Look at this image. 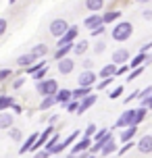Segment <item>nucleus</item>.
<instances>
[{"label":"nucleus","instance_id":"7c9ffc66","mask_svg":"<svg viewBox=\"0 0 152 158\" xmlns=\"http://www.w3.org/2000/svg\"><path fill=\"white\" fill-rule=\"evenodd\" d=\"M92 50H94V54H104V52H106V42H104V40H96V44H94V46H92Z\"/></svg>","mask_w":152,"mask_h":158},{"label":"nucleus","instance_id":"72a5a7b5","mask_svg":"<svg viewBox=\"0 0 152 158\" xmlns=\"http://www.w3.org/2000/svg\"><path fill=\"white\" fill-rule=\"evenodd\" d=\"M79 64H81V71H94V60L88 58V56H83L79 60Z\"/></svg>","mask_w":152,"mask_h":158},{"label":"nucleus","instance_id":"c03bdc74","mask_svg":"<svg viewBox=\"0 0 152 158\" xmlns=\"http://www.w3.org/2000/svg\"><path fill=\"white\" fill-rule=\"evenodd\" d=\"M77 108H79V102H77V100H71V102L65 106V110H67V112H75V114H77Z\"/></svg>","mask_w":152,"mask_h":158},{"label":"nucleus","instance_id":"20e7f679","mask_svg":"<svg viewBox=\"0 0 152 158\" xmlns=\"http://www.w3.org/2000/svg\"><path fill=\"white\" fill-rule=\"evenodd\" d=\"M77 38H79V25H71L63 38L56 40V48L65 46V44H73V42H77Z\"/></svg>","mask_w":152,"mask_h":158},{"label":"nucleus","instance_id":"58836bf2","mask_svg":"<svg viewBox=\"0 0 152 158\" xmlns=\"http://www.w3.org/2000/svg\"><path fill=\"white\" fill-rule=\"evenodd\" d=\"M136 146H137V142H127V143H123L117 154H119V156H123V154H127V152L131 150V148H136Z\"/></svg>","mask_w":152,"mask_h":158},{"label":"nucleus","instance_id":"cd10ccee","mask_svg":"<svg viewBox=\"0 0 152 158\" xmlns=\"http://www.w3.org/2000/svg\"><path fill=\"white\" fill-rule=\"evenodd\" d=\"M54 104H56V96H44L42 102L38 104V108H40V110H48V108L54 106Z\"/></svg>","mask_w":152,"mask_h":158},{"label":"nucleus","instance_id":"2f4dec72","mask_svg":"<svg viewBox=\"0 0 152 158\" xmlns=\"http://www.w3.org/2000/svg\"><path fill=\"white\" fill-rule=\"evenodd\" d=\"M148 110H150V108H146V106H140V108H136V125H140V123L146 118Z\"/></svg>","mask_w":152,"mask_h":158},{"label":"nucleus","instance_id":"4c0bfd02","mask_svg":"<svg viewBox=\"0 0 152 158\" xmlns=\"http://www.w3.org/2000/svg\"><path fill=\"white\" fill-rule=\"evenodd\" d=\"M146 67V64H144ZM144 67H137V69H131L129 71V75H127V81H136L140 75H142V71H144Z\"/></svg>","mask_w":152,"mask_h":158},{"label":"nucleus","instance_id":"c9c22d12","mask_svg":"<svg viewBox=\"0 0 152 158\" xmlns=\"http://www.w3.org/2000/svg\"><path fill=\"white\" fill-rule=\"evenodd\" d=\"M11 85H13V89H21V87L25 85V77H23V75H17V77H13Z\"/></svg>","mask_w":152,"mask_h":158},{"label":"nucleus","instance_id":"9b49d317","mask_svg":"<svg viewBox=\"0 0 152 158\" xmlns=\"http://www.w3.org/2000/svg\"><path fill=\"white\" fill-rule=\"evenodd\" d=\"M96 102H98V96L94 94V92H92L90 96H86V98H83V100L79 102V108H77V114H83V112H88V110H90V108H92V106H94Z\"/></svg>","mask_w":152,"mask_h":158},{"label":"nucleus","instance_id":"ea45409f","mask_svg":"<svg viewBox=\"0 0 152 158\" xmlns=\"http://www.w3.org/2000/svg\"><path fill=\"white\" fill-rule=\"evenodd\" d=\"M58 142H61V135H58V131H56V133L52 135V137H50L48 142H46V146H44V148H48V150H52V148H54V146H56Z\"/></svg>","mask_w":152,"mask_h":158},{"label":"nucleus","instance_id":"de8ad7c7","mask_svg":"<svg viewBox=\"0 0 152 158\" xmlns=\"http://www.w3.org/2000/svg\"><path fill=\"white\" fill-rule=\"evenodd\" d=\"M46 75H48V67H44L42 71H38L36 75H33V79H36V81H44V79H46Z\"/></svg>","mask_w":152,"mask_h":158},{"label":"nucleus","instance_id":"412c9836","mask_svg":"<svg viewBox=\"0 0 152 158\" xmlns=\"http://www.w3.org/2000/svg\"><path fill=\"white\" fill-rule=\"evenodd\" d=\"M73 44H75V42H73ZM73 44H65V46L56 48V50H54V60H56V63L63 60V58H67L69 52H73Z\"/></svg>","mask_w":152,"mask_h":158},{"label":"nucleus","instance_id":"b1692460","mask_svg":"<svg viewBox=\"0 0 152 158\" xmlns=\"http://www.w3.org/2000/svg\"><path fill=\"white\" fill-rule=\"evenodd\" d=\"M83 6H86V10H90V13H100L104 8V0H86Z\"/></svg>","mask_w":152,"mask_h":158},{"label":"nucleus","instance_id":"423d86ee","mask_svg":"<svg viewBox=\"0 0 152 158\" xmlns=\"http://www.w3.org/2000/svg\"><path fill=\"white\" fill-rule=\"evenodd\" d=\"M136 125V108H129V110L121 112V117L117 118V127L125 129V127H131Z\"/></svg>","mask_w":152,"mask_h":158},{"label":"nucleus","instance_id":"f704fd0d","mask_svg":"<svg viewBox=\"0 0 152 158\" xmlns=\"http://www.w3.org/2000/svg\"><path fill=\"white\" fill-rule=\"evenodd\" d=\"M112 81H115V77H106V79H100L96 83V92H102V89H106V87L111 85Z\"/></svg>","mask_w":152,"mask_h":158},{"label":"nucleus","instance_id":"a211bd4d","mask_svg":"<svg viewBox=\"0 0 152 158\" xmlns=\"http://www.w3.org/2000/svg\"><path fill=\"white\" fill-rule=\"evenodd\" d=\"M36 60H38V58H36L32 52H25V54H21L19 58H17V67H21V69H27V67H32Z\"/></svg>","mask_w":152,"mask_h":158},{"label":"nucleus","instance_id":"6e6552de","mask_svg":"<svg viewBox=\"0 0 152 158\" xmlns=\"http://www.w3.org/2000/svg\"><path fill=\"white\" fill-rule=\"evenodd\" d=\"M75 67H77V63L67 56V58H63V60L56 63V71L61 73V75H71V73L75 71Z\"/></svg>","mask_w":152,"mask_h":158},{"label":"nucleus","instance_id":"4468645a","mask_svg":"<svg viewBox=\"0 0 152 158\" xmlns=\"http://www.w3.org/2000/svg\"><path fill=\"white\" fill-rule=\"evenodd\" d=\"M73 100V89H67V87H61L58 89V94H56V104H61V106H67V104Z\"/></svg>","mask_w":152,"mask_h":158},{"label":"nucleus","instance_id":"393cba45","mask_svg":"<svg viewBox=\"0 0 152 158\" xmlns=\"http://www.w3.org/2000/svg\"><path fill=\"white\" fill-rule=\"evenodd\" d=\"M92 94V87H81V85H77L75 89H73V100H77V102H81L86 96H90Z\"/></svg>","mask_w":152,"mask_h":158},{"label":"nucleus","instance_id":"ddd939ff","mask_svg":"<svg viewBox=\"0 0 152 158\" xmlns=\"http://www.w3.org/2000/svg\"><path fill=\"white\" fill-rule=\"evenodd\" d=\"M40 139V133H32L27 139H23V143H21V148H19V154H27V152H33V146H36V142Z\"/></svg>","mask_w":152,"mask_h":158},{"label":"nucleus","instance_id":"f3484780","mask_svg":"<svg viewBox=\"0 0 152 158\" xmlns=\"http://www.w3.org/2000/svg\"><path fill=\"white\" fill-rule=\"evenodd\" d=\"M58 89H61V85L56 79H44V96H56Z\"/></svg>","mask_w":152,"mask_h":158},{"label":"nucleus","instance_id":"bb28decb","mask_svg":"<svg viewBox=\"0 0 152 158\" xmlns=\"http://www.w3.org/2000/svg\"><path fill=\"white\" fill-rule=\"evenodd\" d=\"M13 104H15V98H13V96L0 94V112H2V110H11Z\"/></svg>","mask_w":152,"mask_h":158},{"label":"nucleus","instance_id":"864d4df0","mask_svg":"<svg viewBox=\"0 0 152 158\" xmlns=\"http://www.w3.org/2000/svg\"><path fill=\"white\" fill-rule=\"evenodd\" d=\"M150 50H152V42H146V44H142V46H140V52H144V54H148Z\"/></svg>","mask_w":152,"mask_h":158},{"label":"nucleus","instance_id":"bf43d9fd","mask_svg":"<svg viewBox=\"0 0 152 158\" xmlns=\"http://www.w3.org/2000/svg\"><path fill=\"white\" fill-rule=\"evenodd\" d=\"M17 2H19V0H8V4H11V6H13V4H17Z\"/></svg>","mask_w":152,"mask_h":158},{"label":"nucleus","instance_id":"a18cd8bd","mask_svg":"<svg viewBox=\"0 0 152 158\" xmlns=\"http://www.w3.org/2000/svg\"><path fill=\"white\" fill-rule=\"evenodd\" d=\"M150 96H152V87L148 85V87H144V89L140 92V102H144V100H148Z\"/></svg>","mask_w":152,"mask_h":158},{"label":"nucleus","instance_id":"a878e982","mask_svg":"<svg viewBox=\"0 0 152 158\" xmlns=\"http://www.w3.org/2000/svg\"><path fill=\"white\" fill-rule=\"evenodd\" d=\"M115 152H119V148H117V139L112 137V139H108V142L104 143V148H102V156H111V154H115Z\"/></svg>","mask_w":152,"mask_h":158},{"label":"nucleus","instance_id":"f257e3e1","mask_svg":"<svg viewBox=\"0 0 152 158\" xmlns=\"http://www.w3.org/2000/svg\"><path fill=\"white\" fill-rule=\"evenodd\" d=\"M131 35H133V23L131 21H119L111 29V38L115 42H127Z\"/></svg>","mask_w":152,"mask_h":158},{"label":"nucleus","instance_id":"09e8293b","mask_svg":"<svg viewBox=\"0 0 152 158\" xmlns=\"http://www.w3.org/2000/svg\"><path fill=\"white\" fill-rule=\"evenodd\" d=\"M140 92H142V89H136V92H131V94H129L127 98L123 100V102H125V104H129V102H133V100H140Z\"/></svg>","mask_w":152,"mask_h":158},{"label":"nucleus","instance_id":"f8f14e48","mask_svg":"<svg viewBox=\"0 0 152 158\" xmlns=\"http://www.w3.org/2000/svg\"><path fill=\"white\" fill-rule=\"evenodd\" d=\"M121 13L119 8H108L106 13H102V19H104V25H112V23H119L121 21Z\"/></svg>","mask_w":152,"mask_h":158},{"label":"nucleus","instance_id":"680f3d73","mask_svg":"<svg viewBox=\"0 0 152 158\" xmlns=\"http://www.w3.org/2000/svg\"><path fill=\"white\" fill-rule=\"evenodd\" d=\"M88 158H96V156H94V154H90V156H88Z\"/></svg>","mask_w":152,"mask_h":158},{"label":"nucleus","instance_id":"79ce46f5","mask_svg":"<svg viewBox=\"0 0 152 158\" xmlns=\"http://www.w3.org/2000/svg\"><path fill=\"white\" fill-rule=\"evenodd\" d=\"M123 89H125L123 85H117L115 89H111V92H108V98H111V100H117L119 96H123Z\"/></svg>","mask_w":152,"mask_h":158},{"label":"nucleus","instance_id":"052dcab7","mask_svg":"<svg viewBox=\"0 0 152 158\" xmlns=\"http://www.w3.org/2000/svg\"><path fill=\"white\" fill-rule=\"evenodd\" d=\"M137 2H140V4H146V2H150V0H137Z\"/></svg>","mask_w":152,"mask_h":158},{"label":"nucleus","instance_id":"6e6d98bb","mask_svg":"<svg viewBox=\"0 0 152 158\" xmlns=\"http://www.w3.org/2000/svg\"><path fill=\"white\" fill-rule=\"evenodd\" d=\"M11 110H13V114H21V112H23V106H21V104H13V108H11Z\"/></svg>","mask_w":152,"mask_h":158},{"label":"nucleus","instance_id":"e433bc0d","mask_svg":"<svg viewBox=\"0 0 152 158\" xmlns=\"http://www.w3.org/2000/svg\"><path fill=\"white\" fill-rule=\"evenodd\" d=\"M96 133H98V127L94 125V123H90V125L83 129V135H86V137H92V139H94V135H96Z\"/></svg>","mask_w":152,"mask_h":158},{"label":"nucleus","instance_id":"2eb2a0df","mask_svg":"<svg viewBox=\"0 0 152 158\" xmlns=\"http://www.w3.org/2000/svg\"><path fill=\"white\" fill-rule=\"evenodd\" d=\"M88 50H90V42L88 40H77L75 44H73V54L77 56V58H83V56L88 54Z\"/></svg>","mask_w":152,"mask_h":158},{"label":"nucleus","instance_id":"7ed1b4c3","mask_svg":"<svg viewBox=\"0 0 152 158\" xmlns=\"http://www.w3.org/2000/svg\"><path fill=\"white\" fill-rule=\"evenodd\" d=\"M98 75L96 71H79V75H77V85L81 87H96V81Z\"/></svg>","mask_w":152,"mask_h":158},{"label":"nucleus","instance_id":"c756f323","mask_svg":"<svg viewBox=\"0 0 152 158\" xmlns=\"http://www.w3.org/2000/svg\"><path fill=\"white\" fill-rule=\"evenodd\" d=\"M77 139H79V129H77V131H73V133H69V135H67V137L63 139L65 148H69V146H73V143L77 142Z\"/></svg>","mask_w":152,"mask_h":158},{"label":"nucleus","instance_id":"a19ab883","mask_svg":"<svg viewBox=\"0 0 152 158\" xmlns=\"http://www.w3.org/2000/svg\"><path fill=\"white\" fill-rule=\"evenodd\" d=\"M104 33H106V25H98L96 29H92V31H90V35H92V38H100V35H104Z\"/></svg>","mask_w":152,"mask_h":158},{"label":"nucleus","instance_id":"5fc2aeb1","mask_svg":"<svg viewBox=\"0 0 152 158\" xmlns=\"http://www.w3.org/2000/svg\"><path fill=\"white\" fill-rule=\"evenodd\" d=\"M36 92L44 98V81H36Z\"/></svg>","mask_w":152,"mask_h":158},{"label":"nucleus","instance_id":"4d7b16f0","mask_svg":"<svg viewBox=\"0 0 152 158\" xmlns=\"http://www.w3.org/2000/svg\"><path fill=\"white\" fill-rule=\"evenodd\" d=\"M58 118H61V117H58V114H52V117L48 118V123H50V125H54V123H56V121H58Z\"/></svg>","mask_w":152,"mask_h":158},{"label":"nucleus","instance_id":"3c124183","mask_svg":"<svg viewBox=\"0 0 152 158\" xmlns=\"http://www.w3.org/2000/svg\"><path fill=\"white\" fill-rule=\"evenodd\" d=\"M6 29H8V21L6 19H0V38L6 33Z\"/></svg>","mask_w":152,"mask_h":158},{"label":"nucleus","instance_id":"37998d69","mask_svg":"<svg viewBox=\"0 0 152 158\" xmlns=\"http://www.w3.org/2000/svg\"><path fill=\"white\" fill-rule=\"evenodd\" d=\"M50 156H52V152H50L48 148H42V150L33 152V158H50Z\"/></svg>","mask_w":152,"mask_h":158},{"label":"nucleus","instance_id":"5701e85b","mask_svg":"<svg viewBox=\"0 0 152 158\" xmlns=\"http://www.w3.org/2000/svg\"><path fill=\"white\" fill-rule=\"evenodd\" d=\"M44 67H48V63H46V58H42V60H36V63L32 64V67H27V69H23L25 75H29V77H33L38 71H42Z\"/></svg>","mask_w":152,"mask_h":158},{"label":"nucleus","instance_id":"0eeeda50","mask_svg":"<svg viewBox=\"0 0 152 158\" xmlns=\"http://www.w3.org/2000/svg\"><path fill=\"white\" fill-rule=\"evenodd\" d=\"M129 60H131V56H129V50H127V48H117V50H112L111 63H115L117 67H121V64H127Z\"/></svg>","mask_w":152,"mask_h":158},{"label":"nucleus","instance_id":"49530a36","mask_svg":"<svg viewBox=\"0 0 152 158\" xmlns=\"http://www.w3.org/2000/svg\"><path fill=\"white\" fill-rule=\"evenodd\" d=\"M65 150H67V148H65V143H63V139H61V142L56 143V146H54V148H52V150H50V152H52V156H56V154H63Z\"/></svg>","mask_w":152,"mask_h":158},{"label":"nucleus","instance_id":"473e14b6","mask_svg":"<svg viewBox=\"0 0 152 158\" xmlns=\"http://www.w3.org/2000/svg\"><path fill=\"white\" fill-rule=\"evenodd\" d=\"M17 77L15 73H13V69H0V83H6L8 79Z\"/></svg>","mask_w":152,"mask_h":158},{"label":"nucleus","instance_id":"f03ea898","mask_svg":"<svg viewBox=\"0 0 152 158\" xmlns=\"http://www.w3.org/2000/svg\"><path fill=\"white\" fill-rule=\"evenodd\" d=\"M69 27H71V25H69V21H67L65 17H56V19H52V21L48 23V33L54 40H61L65 33H67Z\"/></svg>","mask_w":152,"mask_h":158},{"label":"nucleus","instance_id":"39448f33","mask_svg":"<svg viewBox=\"0 0 152 158\" xmlns=\"http://www.w3.org/2000/svg\"><path fill=\"white\" fill-rule=\"evenodd\" d=\"M92 143H94V139H92V137H86V135H81L79 139H77V142L71 146V152H73V154H83V152H90Z\"/></svg>","mask_w":152,"mask_h":158},{"label":"nucleus","instance_id":"aec40b11","mask_svg":"<svg viewBox=\"0 0 152 158\" xmlns=\"http://www.w3.org/2000/svg\"><path fill=\"white\" fill-rule=\"evenodd\" d=\"M38 60H42V58H46L48 56V52H50V48L46 46V44H36V46H32V50H29Z\"/></svg>","mask_w":152,"mask_h":158},{"label":"nucleus","instance_id":"603ef678","mask_svg":"<svg viewBox=\"0 0 152 158\" xmlns=\"http://www.w3.org/2000/svg\"><path fill=\"white\" fill-rule=\"evenodd\" d=\"M142 19L144 21H152V8H144L142 10Z\"/></svg>","mask_w":152,"mask_h":158},{"label":"nucleus","instance_id":"dca6fc26","mask_svg":"<svg viewBox=\"0 0 152 158\" xmlns=\"http://www.w3.org/2000/svg\"><path fill=\"white\" fill-rule=\"evenodd\" d=\"M15 123V114L13 112H8V110H2L0 112V129H11V127H15L13 125Z\"/></svg>","mask_w":152,"mask_h":158},{"label":"nucleus","instance_id":"6ab92c4d","mask_svg":"<svg viewBox=\"0 0 152 158\" xmlns=\"http://www.w3.org/2000/svg\"><path fill=\"white\" fill-rule=\"evenodd\" d=\"M117 64L115 63H108V64H104L102 69H100V73H98V77L100 79H106V77H117Z\"/></svg>","mask_w":152,"mask_h":158},{"label":"nucleus","instance_id":"9d476101","mask_svg":"<svg viewBox=\"0 0 152 158\" xmlns=\"http://www.w3.org/2000/svg\"><path fill=\"white\" fill-rule=\"evenodd\" d=\"M102 23H104V19H102V15H100V13H92L90 17H86V19H83V25H86V29H88V31L96 29L98 25H102Z\"/></svg>","mask_w":152,"mask_h":158},{"label":"nucleus","instance_id":"4be33fe9","mask_svg":"<svg viewBox=\"0 0 152 158\" xmlns=\"http://www.w3.org/2000/svg\"><path fill=\"white\" fill-rule=\"evenodd\" d=\"M137 133V125H131V127H125L123 131H121V142L127 143V142H133V137Z\"/></svg>","mask_w":152,"mask_h":158},{"label":"nucleus","instance_id":"8fccbe9b","mask_svg":"<svg viewBox=\"0 0 152 158\" xmlns=\"http://www.w3.org/2000/svg\"><path fill=\"white\" fill-rule=\"evenodd\" d=\"M129 71H131V69H129V64H121L119 69H117V77H121V75H127Z\"/></svg>","mask_w":152,"mask_h":158},{"label":"nucleus","instance_id":"13d9d810","mask_svg":"<svg viewBox=\"0 0 152 158\" xmlns=\"http://www.w3.org/2000/svg\"><path fill=\"white\" fill-rule=\"evenodd\" d=\"M146 64H152V52H148V54H146Z\"/></svg>","mask_w":152,"mask_h":158},{"label":"nucleus","instance_id":"1a4fd4ad","mask_svg":"<svg viewBox=\"0 0 152 158\" xmlns=\"http://www.w3.org/2000/svg\"><path fill=\"white\" fill-rule=\"evenodd\" d=\"M137 152H140V154H152V135L150 133H146V135H142V137H140V139H137Z\"/></svg>","mask_w":152,"mask_h":158},{"label":"nucleus","instance_id":"c85d7f7f","mask_svg":"<svg viewBox=\"0 0 152 158\" xmlns=\"http://www.w3.org/2000/svg\"><path fill=\"white\" fill-rule=\"evenodd\" d=\"M8 137H11L13 142H23V131H21L19 127H11V129H8Z\"/></svg>","mask_w":152,"mask_h":158}]
</instances>
